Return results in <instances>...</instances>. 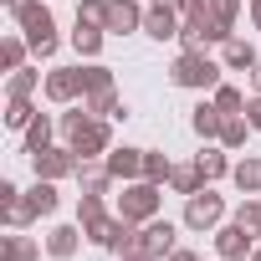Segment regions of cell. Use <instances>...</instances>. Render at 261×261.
<instances>
[{
  "label": "cell",
  "mask_w": 261,
  "mask_h": 261,
  "mask_svg": "<svg viewBox=\"0 0 261 261\" xmlns=\"http://www.w3.org/2000/svg\"><path fill=\"white\" fill-rule=\"evenodd\" d=\"M11 16H16V26L26 31V41H31L36 57H51V51H57V21H51V11L41 6V0H16Z\"/></svg>",
  "instance_id": "1"
},
{
  "label": "cell",
  "mask_w": 261,
  "mask_h": 261,
  "mask_svg": "<svg viewBox=\"0 0 261 261\" xmlns=\"http://www.w3.org/2000/svg\"><path fill=\"white\" fill-rule=\"evenodd\" d=\"M118 215L134 220V225H139V220H154V215H159V185H154V179L128 185V190L118 195Z\"/></svg>",
  "instance_id": "2"
},
{
  "label": "cell",
  "mask_w": 261,
  "mask_h": 261,
  "mask_svg": "<svg viewBox=\"0 0 261 261\" xmlns=\"http://www.w3.org/2000/svg\"><path fill=\"white\" fill-rule=\"evenodd\" d=\"M82 108H87V113H118L108 67H82Z\"/></svg>",
  "instance_id": "3"
},
{
  "label": "cell",
  "mask_w": 261,
  "mask_h": 261,
  "mask_svg": "<svg viewBox=\"0 0 261 261\" xmlns=\"http://www.w3.org/2000/svg\"><path fill=\"white\" fill-rule=\"evenodd\" d=\"M174 82H179V87H215V82H220V67H215L205 51H185V57L174 62Z\"/></svg>",
  "instance_id": "4"
},
{
  "label": "cell",
  "mask_w": 261,
  "mask_h": 261,
  "mask_svg": "<svg viewBox=\"0 0 261 261\" xmlns=\"http://www.w3.org/2000/svg\"><path fill=\"white\" fill-rule=\"evenodd\" d=\"M31 169H36V179H67V174L82 169V159H77L72 144H67V149H41V154H31Z\"/></svg>",
  "instance_id": "5"
},
{
  "label": "cell",
  "mask_w": 261,
  "mask_h": 261,
  "mask_svg": "<svg viewBox=\"0 0 261 261\" xmlns=\"http://www.w3.org/2000/svg\"><path fill=\"white\" fill-rule=\"evenodd\" d=\"M220 215H225V205H220V195H210V190H195L190 205H185V225H190V230H205V225H215Z\"/></svg>",
  "instance_id": "6"
},
{
  "label": "cell",
  "mask_w": 261,
  "mask_h": 261,
  "mask_svg": "<svg viewBox=\"0 0 261 261\" xmlns=\"http://www.w3.org/2000/svg\"><path fill=\"white\" fill-rule=\"evenodd\" d=\"M41 87L51 102H72V97H82V67H57V72H46Z\"/></svg>",
  "instance_id": "7"
},
{
  "label": "cell",
  "mask_w": 261,
  "mask_h": 261,
  "mask_svg": "<svg viewBox=\"0 0 261 261\" xmlns=\"http://www.w3.org/2000/svg\"><path fill=\"white\" fill-rule=\"evenodd\" d=\"M144 31L154 36V41H169V36H179L185 26H179V6H154L149 16H144Z\"/></svg>",
  "instance_id": "8"
},
{
  "label": "cell",
  "mask_w": 261,
  "mask_h": 261,
  "mask_svg": "<svg viewBox=\"0 0 261 261\" xmlns=\"http://www.w3.org/2000/svg\"><path fill=\"white\" fill-rule=\"evenodd\" d=\"M108 174L113 179H139L144 174V154L139 149H108Z\"/></svg>",
  "instance_id": "9"
},
{
  "label": "cell",
  "mask_w": 261,
  "mask_h": 261,
  "mask_svg": "<svg viewBox=\"0 0 261 261\" xmlns=\"http://www.w3.org/2000/svg\"><path fill=\"white\" fill-rule=\"evenodd\" d=\"M26 210H31V220L51 215V210H57V179H36V185L26 190Z\"/></svg>",
  "instance_id": "10"
},
{
  "label": "cell",
  "mask_w": 261,
  "mask_h": 261,
  "mask_svg": "<svg viewBox=\"0 0 261 261\" xmlns=\"http://www.w3.org/2000/svg\"><path fill=\"white\" fill-rule=\"evenodd\" d=\"M134 26H144V11L134 0H108V31H134Z\"/></svg>",
  "instance_id": "11"
},
{
  "label": "cell",
  "mask_w": 261,
  "mask_h": 261,
  "mask_svg": "<svg viewBox=\"0 0 261 261\" xmlns=\"http://www.w3.org/2000/svg\"><path fill=\"white\" fill-rule=\"evenodd\" d=\"M87 230L82 225H57L51 236H46V251L57 256V261H67V256H77V241H82Z\"/></svg>",
  "instance_id": "12"
},
{
  "label": "cell",
  "mask_w": 261,
  "mask_h": 261,
  "mask_svg": "<svg viewBox=\"0 0 261 261\" xmlns=\"http://www.w3.org/2000/svg\"><path fill=\"white\" fill-rule=\"evenodd\" d=\"M36 256H41V246L31 236H6L0 241V261H36Z\"/></svg>",
  "instance_id": "13"
},
{
  "label": "cell",
  "mask_w": 261,
  "mask_h": 261,
  "mask_svg": "<svg viewBox=\"0 0 261 261\" xmlns=\"http://www.w3.org/2000/svg\"><path fill=\"white\" fill-rule=\"evenodd\" d=\"M215 246H220V256H246V251H251V230L236 220V225H225V230H220V241H215Z\"/></svg>",
  "instance_id": "14"
},
{
  "label": "cell",
  "mask_w": 261,
  "mask_h": 261,
  "mask_svg": "<svg viewBox=\"0 0 261 261\" xmlns=\"http://www.w3.org/2000/svg\"><path fill=\"white\" fill-rule=\"evenodd\" d=\"M144 246H149L154 256H169V246H174V225H169V220H149V230H144Z\"/></svg>",
  "instance_id": "15"
},
{
  "label": "cell",
  "mask_w": 261,
  "mask_h": 261,
  "mask_svg": "<svg viewBox=\"0 0 261 261\" xmlns=\"http://www.w3.org/2000/svg\"><path fill=\"white\" fill-rule=\"evenodd\" d=\"M220 128H225V113L210 108V102H200V108H195V134H200V139H215Z\"/></svg>",
  "instance_id": "16"
},
{
  "label": "cell",
  "mask_w": 261,
  "mask_h": 261,
  "mask_svg": "<svg viewBox=\"0 0 261 261\" xmlns=\"http://www.w3.org/2000/svg\"><path fill=\"white\" fill-rule=\"evenodd\" d=\"M41 149H51V118H31L26 123V154H41Z\"/></svg>",
  "instance_id": "17"
},
{
  "label": "cell",
  "mask_w": 261,
  "mask_h": 261,
  "mask_svg": "<svg viewBox=\"0 0 261 261\" xmlns=\"http://www.w3.org/2000/svg\"><path fill=\"white\" fill-rule=\"evenodd\" d=\"M72 46H77L82 57H97V51H102V26H87V21H77V31H72Z\"/></svg>",
  "instance_id": "18"
},
{
  "label": "cell",
  "mask_w": 261,
  "mask_h": 261,
  "mask_svg": "<svg viewBox=\"0 0 261 261\" xmlns=\"http://www.w3.org/2000/svg\"><path fill=\"white\" fill-rule=\"evenodd\" d=\"M41 87V72H31V67H16L11 72V82H6V97H31Z\"/></svg>",
  "instance_id": "19"
},
{
  "label": "cell",
  "mask_w": 261,
  "mask_h": 261,
  "mask_svg": "<svg viewBox=\"0 0 261 261\" xmlns=\"http://www.w3.org/2000/svg\"><path fill=\"white\" fill-rule=\"evenodd\" d=\"M26 51H31V41H26V36H6V41H0V62H6V72L26 67Z\"/></svg>",
  "instance_id": "20"
},
{
  "label": "cell",
  "mask_w": 261,
  "mask_h": 261,
  "mask_svg": "<svg viewBox=\"0 0 261 261\" xmlns=\"http://www.w3.org/2000/svg\"><path fill=\"white\" fill-rule=\"evenodd\" d=\"M230 174H236V185H241L246 195H261V159H241Z\"/></svg>",
  "instance_id": "21"
},
{
  "label": "cell",
  "mask_w": 261,
  "mask_h": 261,
  "mask_svg": "<svg viewBox=\"0 0 261 261\" xmlns=\"http://www.w3.org/2000/svg\"><path fill=\"white\" fill-rule=\"evenodd\" d=\"M77 179H82V195H102L113 174H108V164H102V169H92V164L82 159V169H77Z\"/></svg>",
  "instance_id": "22"
},
{
  "label": "cell",
  "mask_w": 261,
  "mask_h": 261,
  "mask_svg": "<svg viewBox=\"0 0 261 261\" xmlns=\"http://www.w3.org/2000/svg\"><path fill=\"white\" fill-rule=\"evenodd\" d=\"M31 118H36L31 97H11V102H6V128H26Z\"/></svg>",
  "instance_id": "23"
},
{
  "label": "cell",
  "mask_w": 261,
  "mask_h": 261,
  "mask_svg": "<svg viewBox=\"0 0 261 261\" xmlns=\"http://www.w3.org/2000/svg\"><path fill=\"white\" fill-rule=\"evenodd\" d=\"M169 179H174V190H179V195H195V190H200V179H205V174H200V164H179V169H174V174H169Z\"/></svg>",
  "instance_id": "24"
},
{
  "label": "cell",
  "mask_w": 261,
  "mask_h": 261,
  "mask_svg": "<svg viewBox=\"0 0 261 261\" xmlns=\"http://www.w3.org/2000/svg\"><path fill=\"white\" fill-rule=\"evenodd\" d=\"M225 67H256V51H251L246 41L230 36V41H225Z\"/></svg>",
  "instance_id": "25"
},
{
  "label": "cell",
  "mask_w": 261,
  "mask_h": 261,
  "mask_svg": "<svg viewBox=\"0 0 261 261\" xmlns=\"http://www.w3.org/2000/svg\"><path fill=\"white\" fill-rule=\"evenodd\" d=\"M174 174V164L164 159V154H144V179H154V185H164Z\"/></svg>",
  "instance_id": "26"
},
{
  "label": "cell",
  "mask_w": 261,
  "mask_h": 261,
  "mask_svg": "<svg viewBox=\"0 0 261 261\" xmlns=\"http://www.w3.org/2000/svg\"><path fill=\"white\" fill-rule=\"evenodd\" d=\"M246 128H251V123H241V118L230 113L225 128H220V144H225V149H241V144H246Z\"/></svg>",
  "instance_id": "27"
},
{
  "label": "cell",
  "mask_w": 261,
  "mask_h": 261,
  "mask_svg": "<svg viewBox=\"0 0 261 261\" xmlns=\"http://www.w3.org/2000/svg\"><path fill=\"white\" fill-rule=\"evenodd\" d=\"M195 164H200V174H205V179H220V174H225V154H215V149H205Z\"/></svg>",
  "instance_id": "28"
},
{
  "label": "cell",
  "mask_w": 261,
  "mask_h": 261,
  "mask_svg": "<svg viewBox=\"0 0 261 261\" xmlns=\"http://www.w3.org/2000/svg\"><path fill=\"white\" fill-rule=\"evenodd\" d=\"M241 102H246V97H241L236 87H215V108H220V113H236Z\"/></svg>",
  "instance_id": "29"
},
{
  "label": "cell",
  "mask_w": 261,
  "mask_h": 261,
  "mask_svg": "<svg viewBox=\"0 0 261 261\" xmlns=\"http://www.w3.org/2000/svg\"><path fill=\"white\" fill-rule=\"evenodd\" d=\"M236 220H241L251 236H261V205H241V210H236Z\"/></svg>",
  "instance_id": "30"
},
{
  "label": "cell",
  "mask_w": 261,
  "mask_h": 261,
  "mask_svg": "<svg viewBox=\"0 0 261 261\" xmlns=\"http://www.w3.org/2000/svg\"><path fill=\"white\" fill-rule=\"evenodd\" d=\"M16 200H21V190H16L11 179H0V205H16Z\"/></svg>",
  "instance_id": "31"
},
{
  "label": "cell",
  "mask_w": 261,
  "mask_h": 261,
  "mask_svg": "<svg viewBox=\"0 0 261 261\" xmlns=\"http://www.w3.org/2000/svg\"><path fill=\"white\" fill-rule=\"evenodd\" d=\"M246 123H251V128H261V92L251 97V108H246Z\"/></svg>",
  "instance_id": "32"
},
{
  "label": "cell",
  "mask_w": 261,
  "mask_h": 261,
  "mask_svg": "<svg viewBox=\"0 0 261 261\" xmlns=\"http://www.w3.org/2000/svg\"><path fill=\"white\" fill-rule=\"evenodd\" d=\"M169 261H195V251H169Z\"/></svg>",
  "instance_id": "33"
},
{
  "label": "cell",
  "mask_w": 261,
  "mask_h": 261,
  "mask_svg": "<svg viewBox=\"0 0 261 261\" xmlns=\"http://www.w3.org/2000/svg\"><path fill=\"white\" fill-rule=\"evenodd\" d=\"M251 82H256V92H261V62H256V67H251Z\"/></svg>",
  "instance_id": "34"
},
{
  "label": "cell",
  "mask_w": 261,
  "mask_h": 261,
  "mask_svg": "<svg viewBox=\"0 0 261 261\" xmlns=\"http://www.w3.org/2000/svg\"><path fill=\"white\" fill-rule=\"evenodd\" d=\"M251 16H256V26H261V0H251Z\"/></svg>",
  "instance_id": "35"
},
{
  "label": "cell",
  "mask_w": 261,
  "mask_h": 261,
  "mask_svg": "<svg viewBox=\"0 0 261 261\" xmlns=\"http://www.w3.org/2000/svg\"><path fill=\"white\" fill-rule=\"evenodd\" d=\"M154 6H179V0H154Z\"/></svg>",
  "instance_id": "36"
},
{
  "label": "cell",
  "mask_w": 261,
  "mask_h": 261,
  "mask_svg": "<svg viewBox=\"0 0 261 261\" xmlns=\"http://www.w3.org/2000/svg\"><path fill=\"white\" fill-rule=\"evenodd\" d=\"M251 261H261V251H256V256H251Z\"/></svg>",
  "instance_id": "37"
},
{
  "label": "cell",
  "mask_w": 261,
  "mask_h": 261,
  "mask_svg": "<svg viewBox=\"0 0 261 261\" xmlns=\"http://www.w3.org/2000/svg\"><path fill=\"white\" fill-rule=\"evenodd\" d=\"M6 6H16V0H6Z\"/></svg>",
  "instance_id": "38"
}]
</instances>
